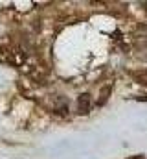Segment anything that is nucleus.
Returning <instances> with one entry per match:
<instances>
[{
	"mask_svg": "<svg viewBox=\"0 0 147 159\" xmlns=\"http://www.w3.org/2000/svg\"><path fill=\"white\" fill-rule=\"evenodd\" d=\"M90 109V96L88 94H81L77 98V111L79 113H86Z\"/></svg>",
	"mask_w": 147,
	"mask_h": 159,
	"instance_id": "nucleus-1",
	"label": "nucleus"
},
{
	"mask_svg": "<svg viewBox=\"0 0 147 159\" xmlns=\"http://www.w3.org/2000/svg\"><path fill=\"white\" fill-rule=\"evenodd\" d=\"M132 76L138 80V83L147 85V70H140V72H132Z\"/></svg>",
	"mask_w": 147,
	"mask_h": 159,
	"instance_id": "nucleus-2",
	"label": "nucleus"
},
{
	"mask_svg": "<svg viewBox=\"0 0 147 159\" xmlns=\"http://www.w3.org/2000/svg\"><path fill=\"white\" fill-rule=\"evenodd\" d=\"M144 7H145V11H147V2H144Z\"/></svg>",
	"mask_w": 147,
	"mask_h": 159,
	"instance_id": "nucleus-3",
	"label": "nucleus"
},
{
	"mask_svg": "<svg viewBox=\"0 0 147 159\" xmlns=\"http://www.w3.org/2000/svg\"><path fill=\"white\" fill-rule=\"evenodd\" d=\"M136 159H144V157H136Z\"/></svg>",
	"mask_w": 147,
	"mask_h": 159,
	"instance_id": "nucleus-4",
	"label": "nucleus"
}]
</instances>
